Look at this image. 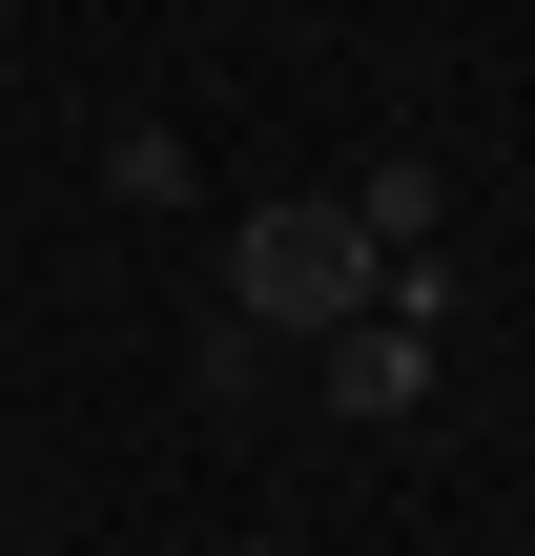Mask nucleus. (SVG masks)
<instances>
[{
  "instance_id": "nucleus-3",
  "label": "nucleus",
  "mask_w": 535,
  "mask_h": 556,
  "mask_svg": "<svg viewBox=\"0 0 535 556\" xmlns=\"http://www.w3.org/2000/svg\"><path fill=\"white\" fill-rule=\"evenodd\" d=\"M330 413H371V433H392V413H433V330L351 309V330H330Z\"/></svg>"
},
{
  "instance_id": "nucleus-1",
  "label": "nucleus",
  "mask_w": 535,
  "mask_h": 556,
  "mask_svg": "<svg viewBox=\"0 0 535 556\" xmlns=\"http://www.w3.org/2000/svg\"><path fill=\"white\" fill-rule=\"evenodd\" d=\"M351 309H371L351 206H247L227 227V330H351Z\"/></svg>"
},
{
  "instance_id": "nucleus-4",
  "label": "nucleus",
  "mask_w": 535,
  "mask_h": 556,
  "mask_svg": "<svg viewBox=\"0 0 535 556\" xmlns=\"http://www.w3.org/2000/svg\"><path fill=\"white\" fill-rule=\"evenodd\" d=\"M227 556H268V536H227Z\"/></svg>"
},
{
  "instance_id": "nucleus-2",
  "label": "nucleus",
  "mask_w": 535,
  "mask_h": 556,
  "mask_svg": "<svg viewBox=\"0 0 535 556\" xmlns=\"http://www.w3.org/2000/svg\"><path fill=\"white\" fill-rule=\"evenodd\" d=\"M433 227H454V165H412V144H392V165H351V248H371V289H392V268H433Z\"/></svg>"
}]
</instances>
